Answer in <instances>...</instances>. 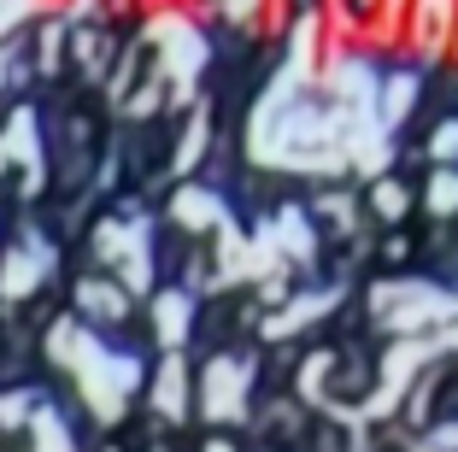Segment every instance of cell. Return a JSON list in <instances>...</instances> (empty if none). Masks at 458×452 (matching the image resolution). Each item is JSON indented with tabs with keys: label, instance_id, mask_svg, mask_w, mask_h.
<instances>
[{
	"label": "cell",
	"instance_id": "cell-1",
	"mask_svg": "<svg viewBox=\"0 0 458 452\" xmlns=\"http://www.w3.org/2000/svg\"><path fill=\"white\" fill-rule=\"evenodd\" d=\"M71 371H77V382H82L89 412H95L100 423H118V417H123V399H130L135 376H141V364L123 359V353H106V341H89V353H82Z\"/></svg>",
	"mask_w": 458,
	"mask_h": 452
},
{
	"label": "cell",
	"instance_id": "cell-8",
	"mask_svg": "<svg viewBox=\"0 0 458 452\" xmlns=\"http://www.w3.org/2000/svg\"><path fill=\"white\" fill-rule=\"evenodd\" d=\"M189 318H194L189 294H153V323H159V341L171 346V353L189 341Z\"/></svg>",
	"mask_w": 458,
	"mask_h": 452
},
{
	"label": "cell",
	"instance_id": "cell-4",
	"mask_svg": "<svg viewBox=\"0 0 458 452\" xmlns=\"http://www.w3.org/2000/svg\"><path fill=\"white\" fill-rule=\"evenodd\" d=\"M247 364L242 359H212L206 364V394H200V412L212 423H229V417L247 412Z\"/></svg>",
	"mask_w": 458,
	"mask_h": 452
},
{
	"label": "cell",
	"instance_id": "cell-2",
	"mask_svg": "<svg viewBox=\"0 0 458 452\" xmlns=\"http://www.w3.org/2000/svg\"><path fill=\"white\" fill-rule=\"evenodd\" d=\"M148 41L159 47V65L171 71L176 94H189V82L200 77V65H206V41H200V30H194L182 13H159V18L148 24Z\"/></svg>",
	"mask_w": 458,
	"mask_h": 452
},
{
	"label": "cell",
	"instance_id": "cell-3",
	"mask_svg": "<svg viewBox=\"0 0 458 452\" xmlns=\"http://www.w3.org/2000/svg\"><path fill=\"white\" fill-rule=\"evenodd\" d=\"M100 247L95 253L106 259V265L123 270V282H130V294H148L153 282V265H148V217H123V224H100Z\"/></svg>",
	"mask_w": 458,
	"mask_h": 452
},
{
	"label": "cell",
	"instance_id": "cell-21",
	"mask_svg": "<svg viewBox=\"0 0 458 452\" xmlns=\"http://www.w3.org/2000/svg\"><path fill=\"white\" fill-rule=\"evenodd\" d=\"M206 452H229V447H224V440H212V447H206Z\"/></svg>",
	"mask_w": 458,
	"mask_h": 452
},
{
	"label": "cell",
	"instance_id": "cell-7",
	"mask_svg": "<svg viewBox=\"0 0 458 452\" xmlns=\"http://www.w3.org/2000/svg\"><path fill=\"white\" fill-rule=\"evenodd\" d=\"M458 30V0H411V41L423 54H441Z\"/></svg>",
	"mask_w": 458,
	"mask_h": 452
},
{
	"label": "cell",
	"instance_id": "cell-18",
	"mask_svg": "<svg viewBox=\"0 0 458 452\" xmlns=\"http://www.w3.org/2000/svg\"><path fill=\"white\" fill-rule=\"evenodd\" d=\"M377 212L382 217H400L405 212V188L400 183H377Z\"/></svg>",
	"mask_w": 458,
	"mask_h": 452
},
{
	"label": "cell",
	"instance_id": "cell-10",
	"mask_svg": "<svg viewBox=\"0 0 458 452\" xmlns=\"http://www.w3.org/2000/svg\"><path fill=\"white\" fill-rule=\"evenodd\" d=\"M176 217H182L189 229H224V224H229L224 206H217L206 188H182V194H176Z\"/></svg>",
	"mask_w": 458,
	"mask_h": 452
},
{
	"label": "cell",
	"instance_id": "cell-22",
	"mask_svg": "<svg viewBox=\"0 0 458 452\" xmlns=\"http://www.w3.org/2000/svg\"><path fill=\"white\" fill-rule=\"evenodd\" d=\"M6 71H13V65H6V59H0V82H6Z\"/></svg>",
	"mask_w": 458,
	"mask_h": 452
},
{
	"label": "cell",
	"instance_id": "cell-9",
	"mask_svg": "<svg viewBox=\"0 0 458 452\" xmlns=\"http://www.w3.org/2000/svg\"><path fill=\"white\" fill-rule=\"evenodd\" d=\"M153 405H159V417H182L189 412V371H182V359H165L159 388H153Z\"/></svg>",
	"mask_w": 458,
	"mask_h": 452
},
{
	"label": "cell",
	"instance_id": "cell-15",
	"mask_svg": "<svg viewBox=\"0 0 458 452\" xmlns=\"http://www.w3.org/2000/svg\"><path fill=\"white\" fill-rule=\"evenodd\" d=\"M200 147H206V118H194L189 135H182V147H176V171H189V165L200 159Z\"/></svg>",
	"mask_w": 458,
	"mask_h": 452
},
{
	"label": "cell",
	"instance_id": "cell-20",
	"mask_svg": "<svg viewBox=\"0 0 458 452\" xmlns=\"http://www.w3.org/2000/svg\"><path fill=\"white\" fill-rule=\"evenodd\" d=\"M24 412H30V399L24 394H6V399H0V429H6V423H24Z\"/></svg>",
	"mask_w": 458,
	"mask_h": 452
},
{
	"label": "cell",
	"instance_id": "cell-19",
	"mask_svg": "<svg viewBox=\"0 0 458 452\" xmlns=\"http://www.w3.org/2000/svg\"><path fill=\"white\" fill-rule=\"evenodd\" d=\"M429 153H435V159H458V118H453V124H441V130H435Z\"/></svg>",
	"mask_w": 458,
	"mask_h": 452
},
{
	"label": "cell",
	"instance_id": "cell-13",
	"mask_svg": "<svg viewBox=\"0 0 458 452\" xmlns=\"http://www.w3.org/2000/svg\"><path fill=\"white\" fill-rule=\"evenodd\" d=\"M329 300H335V294H311V300H294V306H288L283 318H270L265 329H270V335H288V329H300V323H311L318 311H329Z\"/></svg>",
	"mask_w": 458,
	"mask_h": 452
},
{
	"label": "cell",
	"instance_id": "cell-16",
	"mask_svg": "<svg viewBox=\"0 0 458 452\" xmlns=\"http://www.w3.org/2000/svg\"><path fill=\"white\" fill-rule=\"evenodd\" d=\"M429 206H435V212H458V176L453 171L429 183Z\"/></svg>",
	"mask_w": 458,
	"mask_h": 452
},
{
	"label": "cell",
	"instance_id": "cell-11",
	"mask_svg": "<svg viewBox=\"0 0 458 452\" xmlns=\"http://www.w3.org/2000/svg\"><path fill=\"white\" fill-rule=\"evenodd\" d=\"M89 341H95V335L82 329V323L59 318L54 329H47V359H54V364H65V371H71V364H77L82 353H89Z\"/></svg>",
	"mask_w": 458,
	"mask_h": 452
},
{
	"label": "cell",
	"instance_id": "cell-5",
	"mask_svg": "<svg viewBox=\"0 0 458 452\" xmlns=\"http://www.w3.org/2000/svg\"><path fill=\"white\" fill-rule=\"evenodd\" d=\"M47 270H54V247L41 235H30L24 247H13L6 265H0V294H6V300H30V288H36Z\"/></svg>",
	"mask_w": 458,
	"mask_h": 452
},
{
	"label": "cell",
	"instance_id": "cell-6",
	"mask_svg": "<svg viewBox=\"0 0 458 452\" xmlns=\"http://www.w3.org/2000/svg\"><path fill=\"white\" fill-rule=\"evenodd\" d=\"M24 165V194H36L41 183V147H36V118L30 112H13V124H6V135H0V171L6 165Z\"/></svg>",
	"mask_w": 458,
	"mask_h": 452
},
{
	"label": "cell",
	"instance_id": "cell-14",
	"mask_svg": "<svg viewBox=\"0 0 458 452\" xmlns=\"http://www.w3.org/2000/svg\"><path fill=\"white\" fill-rule=\"evenodd\" d=\"M36 452H71V435L54 412H36Z\"/></svg>",
	"mask_w": 458,
	"mask_h": 452
},
{
	"label": "cell",
	"instance_id": "cell-12",
	"mask_svg": "<svg viewBox=\"0 0 458 452\" xmlns=\"http://www.w3.org/2000/svg\"><path fill=\"white\" fill-rule=\"evenodd\" d=\"M77 300H82V311H89V318H106V323H118V318H123V306H130V300H123L112 282H82Z\"/></svg>",
	"mask_w": 458,
	"mask_h": 452
},
{
	"label": "cell",
	"instance_id": "cell-17",
	"mask_svg": "<svg viewBox=\"0 0 458 452\" xmlns=\"http://www.w3.org/2000/svg\"><path fill=\"white\" fill-rule=\"evenodd\" d=\"M259 13H270V0H224L229 24H259Z\"/></svg>",
	"mask_w": 458,
	"mask_h": 452
}]
</instances>
